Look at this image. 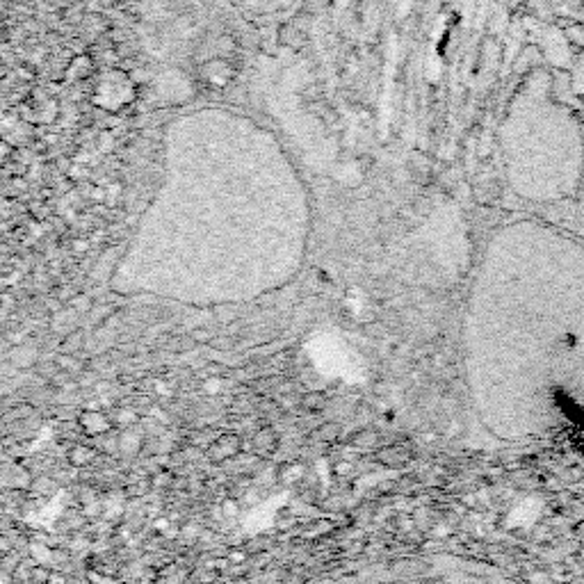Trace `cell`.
<instances>
[{
    "mask_svg": "<svg viewBox=\"0 0 584 584\" xmlns=\"http://www.w3.org/2000/svg\"><path fill=\"white\" fill-rule=\"evenodd\" d=\"M466 363L502 441L584 418V238L523 215L496 226L470 290Z\"/></svg>",
    "mask_w": 584,
    "mask_h": 584,
    "instance_id": "obj_1",
    "label": "cell"
},
{
    "mask_svg": "<svg viewBox=\"0 0 584 584\" xmlns=\"http://www.w3.org/2000/svg\"><path fill=\"white\" fill-rule=\"evenodd\" d=\"M516 215L584 238V46L523 71L498 128Z\"/></svg>",
    "mask_w": 584,
    "mask_h": 584,
    "instance_id": "obj_2",
    "label": "cell"
},
{
    "mask_svg": "<svg viewBox=\"0 0 584 584\" xmlns=\"http://www.w3.org/2000/svg\"><path fill=\"white\" fill-rule=\"evenodd\" d=\"M550 12L566 26L584 35V0H543Z\"/></svg>",
    "mask_w": 584,
    "mask_h": 584,
    "instance_id": "obj_3",
    "label": "cell"
},
{
    "mask_svg": "<svg viewBox=\"0 0 584 584\" xmlns=\"http://www.w3.org/2000/svg\"><path fill=\"white\" fill-rule=\"evenodd\" d=\"M582 46H584V42H582Z\"/></svg>",
    "mask_w": 584,
    "mask_h": 584,
    "instance_id": "obj_4",
    "label": "cell"
}]
</instances>
